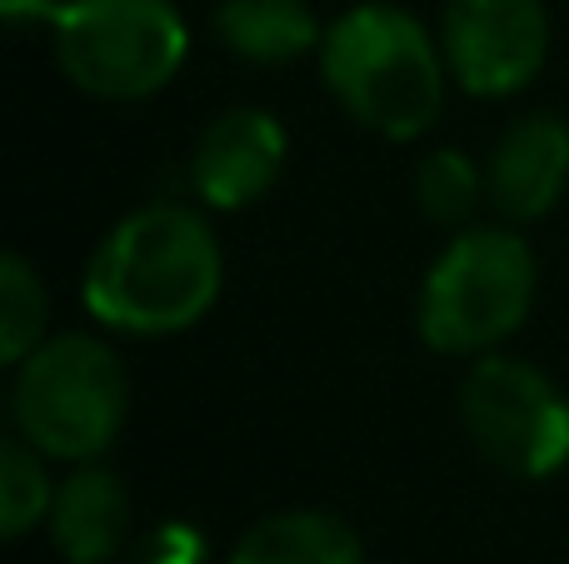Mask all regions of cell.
<instances>
[{
	"instance_id": "6da1fadb",
	"label": "cell",
	"mask_w": 569,
	"mask_h": 564,
	"mask_svg": "<svg viewBox=\"0 0 569 564\" xmlns=\"http://www.w3.org/2000/svg\"><path fill=\"white\" fill-rule=\"evenodd\" d=\"M220 245L200 210L160 200L126 215L96 245L86 305L100 325L126 335H176L220 295Z\"/></svg>"
},
{
	"instance_id": "7a4b0ae2",
	"label": "cell",
	"mask_w": 569,
	"mask_h": 564,
	"mask_svg": "<svg viewBox=\"0 0 569 564\" xmlns=\"http://www.w3.org/2000/svg\"><path fill=\"white\" fill-rule=\"evenodd\" d=\"M335 100L385 140H415L445 110V50L400 6H355L325 30Z\"/></svg>"
},
{
	"instance_id": "3957f363",
	"label": "cell",
	"mask_w": 569,
	"mask_h": 564,
	"mask_svg": "<svg viewBox=\"0 0 569 564\" xmlns=\"http://www.w3.org/2000/svg\"><path fill=\"white\" fill-rule=\"evenodd\" d=\"M16 425L40 455L86 460L106 455L126 425V370L96 335H56L20 360Z\"/></svg>"
},
{
	"instance_id": "277c9868",
	"label": "cell",
	"mask_w": 569,
	"mask_h": 564,
	"mask_svg": "<svg viewBox=\"0 0 569 564\" xmlns=\"http://www.w3.org/2000/svg\"><path fill=\"white\" fill-rule=\"evenodd\" d=\"M535 300V255L510 230H465L430 265L420 335L445 355H485L520 330Z\"/></svg>"
},
{
	"instance_id": "5b68a950",
	"label": "cell",
	"mask_w": 569,
	"mask_h": 564,
	"mask_svg": "<svg viewBox=\"0 0 569 564\" xmlns=\"http://www.w3.org/2000/svg\"><path fill=\"white\" fill-rule=\"evenodd\" d=\"M56 56L70 85L100 100H146L186 60V20L170 0H66Z\"/></svg>"
},
{
	"instance_id": "8992f818",
	"label": "cell",
	"mask_w": 569,
	"mask_h": 564,
	"mask_svg": "<svg viewBox=\"0 0 569 564\" xmlns=\"http://www.w3.org/2000/svg\"><path fill=\"white\" fill-rule=\"evenodd\" d=\"M460 420L505 475L545 480L569 460V400L530 360L485 355L460 385Z\"/></svg>"
},
{
	"instance_id": "52a82bcc",
	"label": "cell",
	"mask_w": 569,
	"mask_h": 564,
	"mask_svg": "<svg viewBox=\"0 0 569 564\" xmlns=\"http://www.w3.org/2000/svg\"><path fill=\"white\" fill-rule=\"evenodd\" d=\"M445 66L470 95H515L550 56L545 0H450L445 6Z\"/></svg>"
},
{
	"instance_id": "ba28073f",
	"label": "cell",
	"mask_w": 569,
	"mask_h": 564,
	"mask_svg": "<svg viewBox=\"0 0 569 564\" xmlns=\"http://www.w3.org/2000/svg\"><path fill=\"white\" fill-rule=\"evenodd\" d=\"M284 165V130L270 110L240 105L226 110L216 125L200 135L196 160H190V185L206 205L240 210L256 205L280 180Z\"/></svg>"
},
{
	"instance_id": "9c48e42d",
	"label": "cell",
	"mask_w": 569,
	"mask_h": 564,
	"mask_svg": "<svg viewBox=\"0 0 569 564\" xmlns=\"http://www.w3.org/2000/svg\"><path fill=\"white\" fill-rule=\"evenodd\" d=\"M569 185V125L555 115H530L495 145L490 190L505 220H540Z\"/></svg>"
},
{
	"instance_id": "30bf717a",
	"label": "cell",
	"mask_w": 569,
	"mask_h": 564,
	"mask_svg": "<svg viewBox=\"0 0 569 564\" xmlns=\"http://www.w3.org/2000/svg\"><path fill=\"white\" fill-rule=\"evenodd\" d=\"M130 525V495L110 470L80 465L50 505V535L70 564H106L120 555Z\"/></svg>"
},
{
	"instance_id": "8fae6325",
	"label": "cell",
	"mask_w": 569,
	"mask_h": 564,
	"mask_svg": "<svg viewBox=\"0 0 569 564\" xmlns=\"http://www.w3.org/2000/svg\"><path fill=\"white\" fill-rule=\"evenodd\" d=\"M230 564H365V545L330 510H284L250 525Z\"/></svg>"
},
{
	"instance_id": "7c38bea8",
	"label": "cell",
	"mask_w": 569,
	"mask_h": 564,
	"mask_svg": "<svg viewBox=\"0 0 569 564\" xmlns=\"http://www.w3.org/2000/svg\"><path fill=\"white\" fill-rule=\"evenodd\" d=\"M216 30L240 60L256 66H290L320 40L315 10L305 0H220Z\"/></svg>"
},
{
	"instance_id": "4fadbf2b",
	"label": "cell",
	"mask_w": 569,
	"mask_h": 564,
	"mask_svg": "<svg viewBox=\"0 0 569 564\" xmlns=\"http://www.w3.org/2000/svg\"><path fill=\"white\" fill-rule=\"evenodd\" d=\"M46 460L26 435L0 445V535L20 540L26 530H36V520L50 515L56 490H50Z\"/></svg>"
},
{
	"instance_id": "5bb4252c",
	"label": "cell",
	"mask_w": 569,
	"mask_h": 564,
	"mask_svg": "<svg viewBox=\"0 0 569 564\" xmlns=\"http://www.w3.org/2000/svg\"><path fill=\"white\" fill-rule=\"evenodd\" d=\"M46 315H50V300L40 275L26 265L20 255L0 260V360L6 365H20L30 350L46 345Z\"/></svg>"
},
{
	"instance_id": "9a60e30c",
	"label": "cell",
	"mask_w": 569,
	"mask_h": 564,
	"mask_svg": "<svg viewBox=\"0 0 569 564\" xmlns=\"http://www.w3.org/2000/svg\"><path fill=\"white\" fill-rule=\"evenodd\" d=\"M480 170L465 150H430L415 170V200L435 225H465L480 205Z\"/></svg>"
},
{
	"instance_id": "2e32d148",
	"label": "cell",
	"mask_w": 569,
	"mask_h": 564,
	"mask_svg": "<svg viewBox=\"0 0 569 564\" xmlns=\"http://www.w3.org/2000/svg\"><path fill=\"white\" fill-rule=\"evenodd\" d=\"M140 564H206V540L186 525V520H170L140 550Z\"/></svg>"
},
{
	"instance_id": "e0dca14e",
	"label": "cell",
	"mask_w": 569,
	"mask_h": 564,
	"mask_svg": "<svg viewBox=\"0 0 569 564\" xmlns=\"http://www.w3.org/2000/svg\"><path fill=\"white\" fill-rule=\"evenodd\" d=\"M60 10H66V0H0V16L10 20V26H56Z\"/></svg>"
}]
</instances>
